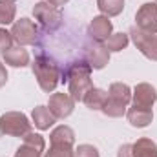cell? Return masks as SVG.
Here are the masks:
<instances>
[{
  "label": "cell",
  "instance_id": "obj_11",
  "mask_svg": "<svg viewBox=\"0 0 157 157\" xmlns=\"http://www.w3.org/2000/svg\"><path fill=\"white\" fill-rule=\"evenodd\" d=\"M48 108L49 112L53 113V117L57 121H62V119L70 117L75 110V101L70 93H53L49 97V102H48Z\"/></svg>",
  "mask_w": 157,
  "mask_h": 157
},
{
  "label": "cell",
  "instance_id": "obj_24",
  "mask_svg": "<svg viewBox=\"0 0 157 157\" xmlns=\"http://www.w3.org/2000/svg\"><path fill=\"white\" fill-rule=\"evenodd\" d=\"M7 82V70L4 68V64L0 62V88Z\"/></svg>",
  "mask_w": 157,
  "mask_h": 157
},
{
  "label": "cell",
  "instance_id": "obj_27",
  "mask_svg": "<svg viewBox=\"0 0 157 157\" xmlns=\"http://www.w3.org/2000/svg\"><path fill=\"white\" fill-rule=\"evenodd\" d=\"M0 135H2V132H0Z\"/></svg>",
  "mask_w": 157,
  "mask_h": 157
},
{
  "label": "cell",
  "instance_id": "obj_3",
  "mask_svg": "<svg viewBox=\"0 0 157 157\" xmlns=\"http://www.w3.org/2000/svg\"><path fill=\"white\" fill-rule=\"evenodd\" d=\"M31 70H33V75L39 82L40 90L46 91V93L53 91L59 86L60 77H62V71H60L57 60L51 59L49 55H44V53L35 57V62L31 64Z\"/></svg>",
  "mask_w": 157,
  "mask_h": 157
},
{
  "label": "cell",
  "instance_id": "obj_15",
  "mask_svg": "<svg viewBox=\"0 0 157 157\" xmlns=\"http://www.w3.org/2000/svg\"><path fill=\"white\" fill-rule=\"evenodd\" d=\"M2 60L13 68H26L29 64V53L24 46H11L2 53Z\"/></svg>",
  "mask_w": 157,
  "mask_h": 157
},
{
  "label": "cell",
  "instance_id": "obj_21",
  "mask_svg": "<svg viewBox=\"0 0 157 157\" xmlns=\"http://www.w3.org/2000/svg\"><path fill=\"white\" fill-rule=\"evenodd\" d=\"M128 44H130V37L126 33H112L108 39L104 40V46H106V49L110 53L112 51H122V49H126Z\"/></svg>",
  "mask_w": 157,
  "mask_h": 157
},
{
  "label": "cell",
  "instance_id": "obj_1",
  "mask_svg": "<svg viewBox=\"0 0 157 157\" xmlns=\"http://www.w3.org/2000/svg\"><path fill=\"white\" fill-rule=\"evenodd\" d=\"M157 101V90L150 82H139L132 91V102L126 112L128 122L133 128H146L154 121L152 106Z\"/></svg>",
  "mask_w": 157,
  "mask_h": 157
},
{
  "label": "cell",
  "instance_id": "obj_26",
  "mask_svg": "<svg viewBox=\"0 0 157 157\" xmlns=\"http://www.w3.org/2000/svg\"><path fill=\"white\" fill-rule=\"evenodd\" d=\"M155 6H157V0H155Z\"/></svg>",
  "mask_w": 157,
  "mask_h": 157
},
{
  "label": "cell",
  "instance_id": "obj_10",
  "mask_svg": "<svg viewBox=\"0 0 157 157\" xmlns=\"http://www.w3.org/2000/svg\"><path fill=\"white\" fill-rule=\"evenodd\" d=\"M135 28L144 33L157 35V6L155 2H144L135 13Z\"/></svg>",
  "mask_w": 157,
  "mask_h": 157
},
{
  "label": "cell",
  "instance_id": "obj_8",
  "mask_svg": "<svg viewBox=\"0 0 157 157\" xmlns=\"http://www.w3.org/2000/svg\"><path fill=\"white\" fill-rule=\"evenodd\" d=\"M11 35L18 46H33L39 42V26L33 20L22 17L17 22H13Z\"/></svg>",
  "mask_w": 157,
  "mask_h": 157
},
{
  "label": "cell",
  "instance_id": "obj_4",
  "mask_svg": "<svg viewBox=\"0 0 157 157\" xmlns=\"http://www.w3.org/2000/svg\"><path fill=\"white\" fill-rule=\"evenodd\" d=\"M132 102V88L124 82H112L108 88V99L102 106V113L106 117L119 119L128 112V106Z\"/></svg>",
  "mask_w": 157,
  "mask_h": 157
},
{
  "label": "cell",
  "instance_id": "obj_17",
  "mask_svg": "<svg viewBox=\"0 0 157 157\" xmlns=\"http://www.w3.org/2000/svg\"><path fill=\"white\" fill-rule=\"evenodd\" d=\"M130 155L132 157H157V144L148 137H141L133 144H130Z\"/></svg>",
  "mask_w": 157,
  "mask_h": 157
},
{
  "label": "cell",
  "instance_id": "obj_6",
  "mask_svg": "<svg viewBox=\"0 0 157 157\" xmlns=\"http://www.w3.org/2000/svg\"><path fill=\"white\" fill-rule=\"evenodd\" d=\"M0 132H2V135L24 139L31 132V122L20 112H6L0 115Z\"/></svg>",
  "mask_w": 157,
  "mask_h": 157
},
{
  "label": "cell",
  "instance_id": "obj_2",
  "mask_svg": "<svg viewBox=\"0 0 157 157\" xmlns=\"http://www.w3.org/2000/svg\"><path fill=\"white\" fill-rule=\"evenodd\" d=\"M91 71H93L91 66L84 59H78V60H73L71 64H68L62 80L68 82L70 95L73 97L75 102H82L84 95L93 86V82H91Z\"/></svg>",
  "mask_w": 157,
  "mask_h": 157
},
{
  "label": "cell",
  "instance_id": "obj_23",
  "mask_svg": "<svg viewBox=\"0 0 157 157\" xmlns=\"http://www.w3.org/2000/svg\"><path fill=\"white\" fill-rule=\"evenodd\" d=\"M11 46H13V35H11V31L0 28V51L4 53V51L9 49Z\"/></svg>",
  "mask_w": 157,
  "mask_h": 157
},
{
  "label": "cell",
  "instance_id": "obj_7",
  "mask_svg": "<svg viewBox=\"0 0 157 157\" xmlns=\"http://www.w3.org/2000/svg\"><path fill=\"white\" fill-rule=\"evenodd\" d=\"M33 17L39 20V24L49 33L57 31L62 24V11L60 7L51 6L49 2H39L33 7Z\"/></svg>",
  "mask_w": 157,
  "mask_h": 157
},
{
  "label": "cell",
  "instance_id": "obj_16",
  "mask_svg": "<svg viewBox=\"0 0 157 157\" xmlns=\"http://www.w3.org/2000/svg\"><path fill=\"white\" fill-rule=\"evenodd\" d=\"M106 99H108V91H106V90L91 86V88L88 90V93L84 95L82 102L86 104V108H90V110H93V112H101L102 106L106 104Z\"/></svg>",
  "mask_w": 157,
  "mask_h": 157
},
{
  "label": "cell",
  "instance_id": "obj_13",
  "mask_svg": "<svg viewBox=\"0 0 157 157\" xmlns=\"http://www.w3.org/2000/svg\"><path fill=\"white\" fill-rule=\"evenodd\" d=\"M84 60L91 66V70H102L110 62V51L101 42H91L84 48Z\"/></svg>",
  "mask_w": 157,
  "mask_h": 157
},
{
  "label": "cell",
  "instance_id": "obj_22",
  "mask_svg": "<svg viewBox=\"0 0 157 157\" xmlns=\"http://www.w3.org/2000/svg\"><path fill=\"white\" fill-rule=\"evenodd\" d=\"M73 157H101V154L93 144H78Z\"/></svg>",
  "mask_w": 157,
  "mask_h": 157
},
{
  "label": "cell",
  "instance_id": "obj_9",
  "mask_svg": "<svg viewBox=\"0 0 157 157\" xmlns=\"http://www.w3.org/2000/svg\"><path fill=\"white\" fill-rule=\"evenodd\" d=\"M135 48L148 59V60H157V35H150V33H144L141 31L139 28L132 26L130 28V33H128Z\"/></svg>",
  "mask_w": 157,
  "mask_h": 157
},
{
  "label": "cell",
  "instance_id": "obj_25",
  "mask_svg": "<svg viewBox=\"0 0 157 157\" xmlns=\"http://www.w3.org/2000/svg\"><path fill=\"white\" fill-rule=\"evenodd\" d=\"M46 2H49V4H51V6H55V7H60V6L68 4L70 0H46Z\"/></svg>",
  "mask_w": 157,
  "mask_h": 157
},
{
  "label": "cell",
  "instance_id": "obj_5",
  "mask_svg": "<svg viewBox=\"0 0 157 157\" xmlns=\"http://www.w3.org/2000/svg\"><path fill=\"white\" fill-rule=\"evenodd\" d=\"M49 150L44 154V157H73L75 155V150H73V144H75V132L66 126V124H60L57 126L51 133H49Z\"/></svg>",
  "mask_w": 157,
  "mask_h": 157
},
{
  "label": "cell",
  "instance_id": "obj_12",
  "mask_svg": "<svg viewBox=\"0 0 157 157\" xmlns=\"http://www.w3.org/2000/svg\"><path fill=\"white\" fill-rule=\"evenodd\" d=\"M46 150V141L40 133L29 132L24 139L18 150L15 152V157H42V152Z\"/></svg>",
  "mask_w": 157,
  "mask_h": 157
},
{
  "label": "cell",
  "instance_id": "obj_14",
  "mask_svg": "<svg viewBox=\"0 0 157 157\" xmlns=\"http://www.w3.org/2000/svg\"><path fill=\"white\" fill-rule=\"evenodd\" d=\"M112 29H113L112 20L104 15H97V17H93V20L88 26V35L95 42H104L112 35Z\"/></svg>",
  "mask_w": 157,
  "mask_h": 157
},
{
  "label": "cell",
  "instance_id": "obj_19",
  "mask_svg": "<svg viewBox=\"0 0 157 157\" xmlns=\"http://www.w3.org/2000/svg\"><path fill=\"white\" fill-rule=\"evenodd\" d=\"M97 7L104 17H117L124 9V0H97Z\"/></svg>",
  "mask_w": 157,
  "mask_h": 157
},
{
  "label": "cell",
  "instance_id": "obj_18",
  "mask_svg": "<svg viewBox=\"0 0 157 157\" xmlns=\"http://www.w3.org/2000/svg\"><path fill=\"white\" fill-rule=\"evenodd\" d=\"M31 119H33L35 128H39L42 132H44V130H49V128L55 124V121H57V119L53 117V113L49 112L48 106H37V108H33Z\"/></svg>",
  "mask_w": 157,
  "mask_h": 157
},
{
  "label": "cell",
  "instance_id": "obj_20",
  "mask_svg": "<svg viewBox=\"0 0 157 157\" xmlns=\"http://www.w3.org/2000/svg\"><path fill=\"white\" fill-rule=\"evenodd\" d=\"M17 2L15 0H0V26H7L15 22Z\"/></svg>",
  "mask_w": 157,
  "mask_h": 157
}]
</instances>
